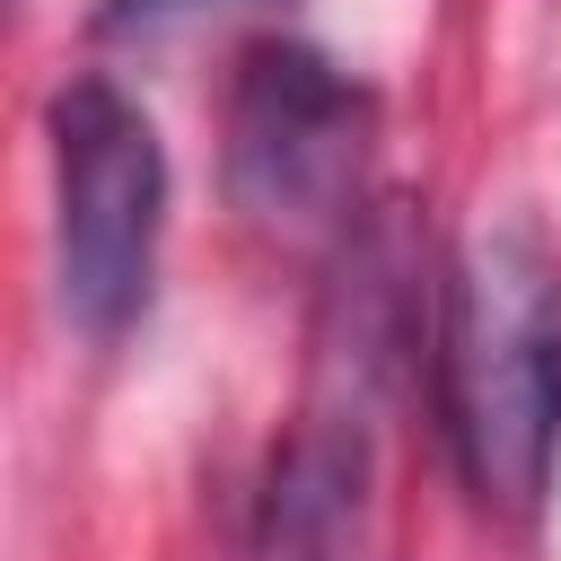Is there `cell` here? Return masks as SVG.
I'll list each match as a JSON object with an SVG mask.
<instances>
[{
	"mask_svg": "<svg viewBox=\"0 0 561 561\" xmlns=\"http://www.w3.org/2000/svg\"><path fill=\"white\" fill-rule=\"evenodd\" d=\"M219 9H245V0H105L96 26L123 35V44H149V35H175L193 18H219Z\"/></svg>",
	"mask_w": 561,
	"mask_h": 561,
	"instance_id": "obj_4",
	"label": "cell"
},
{
	"mask_svg": "<svg viewBox=\"0 0 561 561\" xmlns=\"http://www.w3.org/2000/svg\"><path fill=\"white\" fill-rule=\"evenodd\" d=\"M368 88L307 44H254L228 88V202L289 245L342 237L368 167Z\"/></svg>",
	"mask_w": 561,
	"mask_h": 561,
	"instance_id": "obj_3",
	"label": "cell"
},
{
	"mask_svg": "<svg viewBox=\"0 0 561 561\" xmlns=\"http://www.w3.org/2000/svg\"><path fill=\"white\" fill-rule=\"evenodd\" d=\"M438 421L491 517H535L561 456V245L500 210L465 237L438 298Z\"/></svg>",
	"mask_w": 561,
	"mask_h": 561,
	"instance_id": "obj_1",
	"label": "cell"
},
{
	"mask_svg": "<svg viewBox=\"0 0 561 561\" xmlns=\"http://www.w3.org/2000/svg\"><path fill=\"white\" fill-rule=\"evenodd\" d=\"M167 228L158 123L114 79H70L53 96V263L61 316L105 351L140 324Z\"/></svg>",
	"mask_w": 561,
	"mask_h": 561,
	"instance_id": "obj_2",
	"label": "cell"
}]
</instances>
